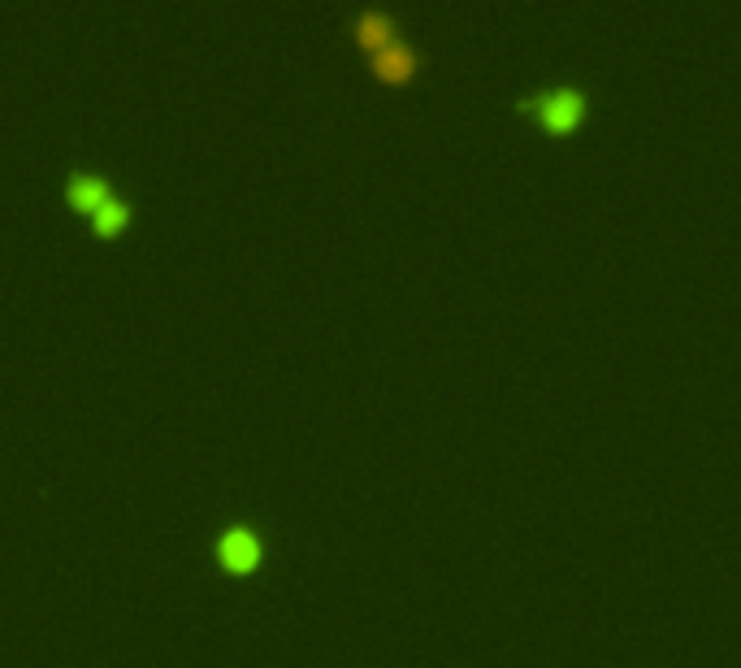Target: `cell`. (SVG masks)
<instances>
[{
    "label": "cell",
    "instance_id": "5",
    "mask_svg": "<svg viewBox=\"0 0 741 668\" xmlns=\"http://www.w3.org/2000/svg\"><path fill=\"white\" fill-rule=\"evenodd\" d=\"M348 31H351V40H356V44L373 52V48L391 44L394 36H399V22H394L391 9H378V4H369V9H356V13H351Z\"/></svg>",
    "mask_w": 741,
    "mask_h": 668
},
{
    "label": "cell",
    "instance_id": "4",
    "mask_svg": "<svg viewBox=\"0 0 741 668\" xmlns=\"http://www.w3.org/2000/svg\"><path fill=\"white\" fill-rule=\"evenodd\" d=\"M261 556H264L261 538L252 535L248 526H230V530H221L218 535V560L226 565V569H234V574L257 569Z\"/></svg>",
    "mask_w": 741,
    "mask_h": 668
},
{
    "label": "cell",
    "instance_id": "2",
    "mask_svg": "<svg viewBox=\"0 0 741 668\" xmlns=\"http://www.w3.org/2000/svg\"><path fill=\"white\" fill-rule=\"evenodd\" d=\"M66 200L79 209V213H88L91 218V230L96 235H122L127 222H131V205L113 191V182L100 179V175H88V170H74L70 179H66Z\"/></svg>",
    "mask_w": 741,
    "mask_h": 668
},
{
    "label": "cell",
    "instance_id": "3",
    "mask_svg": "<svg viewBox=\"0 0 741 668\" xmlns=\"http://www.w3.org/2000/svg\"><path fill=\"white\" fill-rule=\"evenodd\" d=\"M369 61H373V74H378V79H387V83H408V79L425 66V52L412 44V40L394 36L391 44L373 48Z\"/></svg>",
    "mask_w": 741,
    "mask_h": 668
},
{
    "label": "cell",
    "instance_id": "1",
    "mask_svg": "<svg viewBox=\"0 0 741 668\" xmlns=\"http://www.w3.org/2000/svg\"><path fill=\"white\" fill-rule=\"evenodd\" d=\"M594 109V91L585 88L581 79H555V83H542V88H529L512 96V113L533 118L542 131L568 134L577 131Z\"/></svg>",
    "mask_w": 741,
    "mask_h": 668
}]
</instances>
